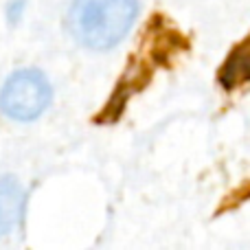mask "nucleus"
Returning a JSON list of instances; mask_svg holds the SVG:
<instances>
[{
    "mask_svg": "<svg viewBox=\"0 0 250 250\" xmlns=\"http://www.w3.org/2000/svg\"><path fill=\"white\" fill-rule=\"evenodd\" d=\"M51 104V83L40 70H18L0 90V110L13 121H33Z\"/></svg>",
    "mask_w": 250,
    "mask_h": 250,
    "instance_id": "nucleus-2",
    "label": "nucleus"
},
{
    "mask_svg": "<svg viewBox=\"0 0 250 250\" xmlns=\"http://www.w3.org/2000/svg\"><path fill=\"white\" fill-rule=\"evenodd\" d=\"M138 0H70L68 31L82 46L105 51L132 29Z\"/></svg>",
    "mask_w": 250,
    "mask_h": 250,
    "instance_id": "nucleus-1",
    "label": "nucleus"
},
{
    "mask_svg": "<svg viewBox=\"0 0 250 250\" xmlns=\"http://www.w3.org/2000/svg\"><path fill=\"white\" fill-rule=\"evenodd\" d=\"M24 208V191L13 178L0 180V237L18 226Z\"/></svg>",
    "mask_w": 250,
    "mask_h": 250,
    "instance_id": "nucleus-3",
    "label": "nucleus"
}]
</instances>
